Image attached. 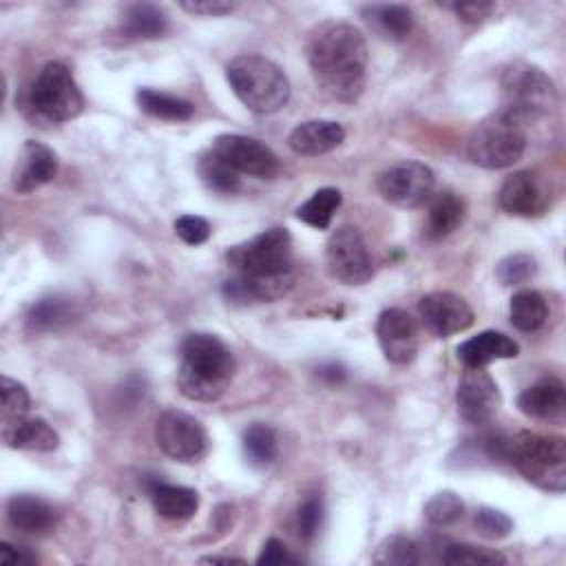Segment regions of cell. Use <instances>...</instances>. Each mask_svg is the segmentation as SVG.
Wrapping results in <instances>:
<instances>
[{
	"mask_svg": "<svg viewBox=\"0 0 566 566\" xmlns=\"http://www.w3.org/2000/svg\"><path fill=\"white\" fill-rule=\"evenodd\" d=\"M228 263L237 270L223 283L228 301H276L294 285L292 237L285 228H270L250 241L228 250Z\"/></svg>",
	"mask_w": 566,
	"mask_h": 566,
	"instance_id": "1",
	"label": "cell"
},
{
	"mask_svg": "<svg viewBox=\"0 0 566 566\" xmlns=\"http://www.w3.org/2000/svg\"><path fill=\"white\" fill-rule=\"evenodd\" d=\"M307 62L321 91L338 102H354L365 88L367 42L347 22H321L307 40Z\"/></svg>",
	"mask_w": 566,
	"mask_h": 566,
	"instance_id": "2",
	"label": "cell"
},
{
	"mask_svg": "<svg viewBox=\"0 0 566 566\" xmlns=\"http://www.w3.org/2000/svg\"><path fill=\"white\" fill-rule=\"evenodd\" d=\"M234 356L219 336L197 332L181 340L177 385L186 398L199 402L221 398L234 376Z\"/></svg>",
	"mask_w": 566,
	"mask_h": 566,
	"instance_id": "3",
	"label": "cell"
},
{
	"mask_svg": "<svg viewBox=\"0 0 566 566\" xmlns=\"http://www.w3.org/2000/svg\"><path fill=\"white\" fill-rule=\"evenodd\" d=\"M226 77L241 104L259 115L276 113L290 102L287 75L263 55H237L226 66Z\"/></svg>",
	"mask_w": 566,
	"mask_h": 566,
	"instance_id": "4",
	"label": "cell"
},
{
	"mask_svg": "<svg viewBox=\"0 0 566 566\" xmlns=\"http://www.w3.org/2000/svg\"><path fill=\"white\" fill-rule=\"evenodd\" d=\"M502 458L539 489L562 493L566 486V442L559 436L520 431L504 438Z\"/></svg>",
	"mask_w": 566,
	"mask_h": 566,
	"instance_id": "5",
	"label": "cell"
},
{
	"mask_svg": "<svg viewBox=\"0 0 566 566\" xmlns=\"http://www.w3.org/2000/svg\"><path fill=\"white\" fill-rule=\"evenodd\" d=\"M526 150V130L506 111H495L478 122L467 142L469 159L480 168H509Z\"/></svg>",
	"mask_w": 566,
	"mask_h": 566,
	"instance_id": "6",
	"label": "cell"
},
{
	"mask_svg": "<svg viewBox=\"0 0 566 566\" xmlns=\"http://www.w3.org/2000/svg\"><path fill=\"white\" fill-rule=\"evenodd\" d=\"M502 111L513 115L526 126V122L539 119L557 106V91L553 80L535 64L511 62L500 77Z\"/></svg>",
	"mask_w": 566,
	"mask_h": 566,
	"instance_id": "7",
	"label": "cell"
},
{
	"mask_svg": "<svg viewBox=\"0 0 566 566\" xmlns=\"http://www.w3.org/2000/svg\"><path fill=\"white\" fill-rule=\"evenodd\" d=\"M29 99L31 106L51 122H69L84 108L82 91L62 62H49L38 71Z\"/></svg>",
	"mask_w": 566,
	"mask_h": 566,
	"instance_id": "8",
	"label": "cell"
},
{
	"mask_svg": "<svg viewBox=\"0 0 566 566\" xmlns=\"http://www.w3.org/2000/svg\"><path fill=\"white\" fill-rule=\"evenodd\" d=\"M325 265L327 272L345 285H360L371 279V256L358 228L340 226L329 234L325 243Z\"/></svg>",
	"mask_w": 566,
	"mask_h": 566,
	"instance_id": "9",
	"label": "cell"
},
{
	"mask_svg": "<svg viewBox=\"0 0 566 566\" xmlns=\"http://www.w3.org/2000/svg\"><path fill=\"white\" fill-rule=\"evenodd\" d=\"M157 447L177 462H199L208 453V433L203 424L186 411H164L155 422Z\"/></svg>",
	"mask_w": 566,
	"mask_h": 566,
	"instance_id": "10",
	"label": "cell"
},
{
	"mask_svg": "<svg viewBox=\"0 0 566 566\" xmlns=\"http://www.w3.org/2000/svg\"><path fill=\"white\" fill-rule=\"evenodd\" d=\"M436 188V175L427 164L400 161L378 177V192L385 201L400 208H418L429 201Z\"/></svg>",
	"mask_w": 566,
	"mask_h": 566,
	"instance_id": "11",
	"label": "cell"
},
{
	"mask_svg": "<svg viewBox=\"0 0 566 566\" xmlns=\"http://www.w3.org/2000/svg\"><path fill=\"white\" fill-rule=\"evenodd\" d=\"M210 150L226 161L239 175H252L259 179L274 177L279 170V157L263 142L248 135H219Z\"/></svg>",
	"mask_w": 566,
	"mask_h": 566,
	"instance_id": "12",
	"label": "cell"
},
{
	"mask_svg": "<svg viewBox=\"0 0 566 566\" xmlns=\"http://www.w3.org/2000/svg\"><path fill=\"white\" fill-rule=\"evenodd\" d=\"M376 336L385 358L394 365H409L418 354V325L407 310L389 307L380 312Z\"/></svg>",
	"mask_w": 566,
	"mask_h": 566,
	"instance_id": "13",
	"label": "cell"
},
{
	"mask_svg": "<svg viewBox=\"0 0 566 566\" xmlns=\"http://www.w3.org/2000/svg\"><path fill=\"white\" fill-rule=\"evenodd\" d=\"M418 314H420L424 327L440 338L453 336L473 325L471 305L453 292L424 294L418 303Z\"/></svg>",
	"mask_w": 566,
	"mask_h": 566,
	"instance_id": "14",
	"label": "cell"
},
{
	"mask_svg": "<svg viewBox=\"0 0 566 566\" xmlns=\"http://www.w3.org/2000/svg\"><path fill=\"white\" fill-rule=\"evenodd\" d=\"M460 416L471 424H484L500 407V391L495 380L482 369H467L455 389Z\"/></svg>",
	"mask_w": 566,
	"mask_h": 566,
	"instance_id": "15",
	"label": "cell"
},
{
	"mask_svg": "<svg viewBox=\"0 0 566 566\" xmlns=\"http://www.w3.org/2000/svg\"><path fill=\"white\" fill-rule=\"evenodd\" d=\"M497 201L502 210L513 217H539L551 203V192L546 184L531 170H517L504 179L500 186Z\"/></svg>",
	"mask_w": 566,
	"mask_h": 566,
	"instance_id": "16",
	"label": "cell"
},
{
	"mask_svg": "<svg viewBox=\"0 0 566 566\" xmlns=\"http://www.w3.org/2000/svg\"><path fill=\"white\" fill-rule=\"evenodd\" d=\"M57 172V157L55 153L40 144V142H33L29 139L22 150H20V157L13 166V190L27 195V192H33L38 190L40 186L49 184Z\"/></svg>",
	"mask_w": 566,
	"mask_h": 566,
	"instance_id": "17",
	"label": "cell"
},
{
	"mask_svg": "<svg viewBox=\"0 0 566 566\" xmlns=\"http://www.w3.org/2000/svg\"><path fill=\"white\" fill-rule=\"evenodd\" d=\"M2 440L22 451H53L60 444V436L46 420L27 413L2 418Z\"/></svg>",
	"mask_w": 566,
	"mask_h": 566,
	"instance_id": "18",
	"label": "cell"
},
{
	"mask_svg": "<svg viewBox=\"0 0 566 566\" xmlns=\"http://www.w3.org/2000/svg\"><path fill=\"white\" fill-rule=\"evenodd\" d=\"M520 354L517 343L495 329L480 332L458 345V358L467 369H482L493 360L515 358Z\"/></svg>",
	"mask_w": 566,
	"mask_h": 566,
	"instance_id": "19",
	"label": "cell"
},
{
	"mask_svg": "<svg viewBox=\"0 0 566 566\" xmlns=\"http://www.w3.org/2000/svg\"><path fill=\"white\" fill-rule=\"evenodd\" d=\"M345 139V128L334 119H310L298 124L290 137L287 146L296 155L305 157H318L334 148H338Z\"/></svg>",
	"mask_w": 566,
	"mask_h": 566,
	"instance_id": "20",
	"label": "cell"
},
{
	"mask_svg": "<svg viewBox=\"0 0 566 566\" xmlns=\"http://www.w3.org/2000/svg\"><path fill=\"white\" fill-rule=\"evenodd\" d=\"M517 407L533 420H557L566 409L564 382L555 376L537 380L517 396Z\"/></svg>",
	"mask_w": 566,
	"mask_h": 566,
	"instance_id": "21",
	"label": "cell"
},
{
	"mask_svg": "<svg viewBox=\"0 0 566 566\" xmlns=\"http://www.w3.org/2000/svg\"><path fill=\"white\" fill-rule=\"evenodd\" d=\"M7 520L11 522V526H15L22 533L42 535L55 526L57 513L46 500L22 493V495L9 497Z\"/></svg>",
	"mask_w": 566,
	"mask_h": 566,
	"instance_id": "22",
	"label": "cell"
},
{
	"mask_svg": "<svg viewBox=\"0 0 566 566\" xmlns=\"http://www.w3.org/2000/svg\"><path fill=\"white\" fill-rule=\"evenodd\" d=\"M148 497L153 502V509L172 522L190 520L199 509V493L188 486L179 484H166L161 480H153L148 484Z\"/></svg>",
	"mask_w": 566,
	"mask_h": 566,
	"instance_id": "23",
	"label": "cell"
},
{
	"mask_svg": "<svg viewBox=\"0 0 566 566\" xmlns=\"http://www.w3.org/2000/svg\"><path fill=\"white\" fill-rule=\"evenodd\" d=\"M462 219H464V201L451 190H440L429 197L424 234L431 241L444 239L453 230H458Z\"/></svg>",
	"mask_w": 566,
	"mask_h": 566,
	"instance_id": "24",
	"label": "cell"
},
{
	"mask_svg": "<svg viewBox=\"0 0 566 566\" xmlns=\"http://www.w3.org/2000/svg\"><path fill=\"white\" fill-rule=\"evenodd\" d=\"M73 316V303L64 296H44L40 301H35L24 318V325L29 332L33 334H42V332H53L62 325H66Z\"/></svg>",
	"mask_w": 566,
	"mask_h": 566,
	"instance_id": "25",
	"label": "cell"
},
{
	"mask_svg": "<svg viewBox=\"0 0 566 566\" xmlns=\"http://www.w3.org/2000/svg\"><path fill=\"white\" fill-rule=\"evenodd\" d=\"M122 31L128 38H161L168 31V15L155 4H130L122 15Z\"/></svg>",
	"mask_w": 566,
	"mask_h": 566,
	"instance_id": "26",
	"label": "cell"
},
{
	"mask_svg": "<svg viewBox=\"0 0 566 566\" xmlns=\"http://www.w3.org/2000/svg\"><path fill=\"white\" fill-rule=\"evenodd\" d=\"M137 104L146 115L166 119V122H184V119H190L195 113L192 102L177 97L172 93L155 91V88H139Z\"/></svg>",
	"mask_w": 566,
	"mask_h": 566,
	"instance_id": "27",
	"label": "cell"
},
{
	"mask_svg": "<svg viewBox=\"0 0 566 566\" xmlns=\"http://www.w3.org/2000/svg\"><path fill=\"white\" fill-rule=\"evenodd\" d=\"M509 314H511V323L520 332H535L546 323L548 305H546V298L537 290L524 287L513 294Z\"/></svg>",
	"mask_w": 566,
	"mask_h": 566,
	"instance_id": "28",
	"label": "cell"
},
{
	"mask_svg": "<svg viewBox=\"0 0 566 566\" xmlns=\"http://www.w3.org/2000/svg\"><path fill=\"white\" fill-rule=\"evenodd\" d=\"M367 20L387 38L405 40L411 33L413 15L405 4H371L365 9Z\"/></svg>",
	"mask_w": 566,
	"mask_h": 566,
	"instance_id": "29",
	"label": "cell"
},
{
	"mask_svg": "<svg viewBox=\"0 0 566 566\" xmlns=\"http://www.w3.org/2000/svg\"><path fill=\"white\" fill-rule=\"evenodd\" d=\"M340 201H343V197L336 188H321L305 203H301L296 208V219L316 230H325V228H329Z\"/></svg>",
	"mask_w": 566,
	"mask_h": 566,
	"instance_id": "30",
	"label": "cell"
},
{
	"mask_svg": "<svg viewBox=\"0 0 566 566\" xmlns=\"http://www.w3.org/2000/svg\"><path fill=\"white\" fill-rule=\"evenodd\" d=\"M243 453L250 464L265 467L276 460L279 440L270 424L254 422L243 431Z\"/></svg>",
	"mask_w": 566,
	"mask_h": 566,
	"instance_id": "31",
	"label": "cell"
},
{
	"mask_svg": "<svg viewBox=\"0 0 566 566\" xmlns=\"http://www.w3.org/2000/svg\"><path fill=\"white\" fill-rule=\"evenodd\" d=\"M420 562V551L413 539L405 535H389L374 553V564L382 566H413Z\"/></svg>",
	"mask_w": 566,
	"mask_h": 566,
	"instance_id": "32",
	"label": "cell"
},
{
	"mask_svg": "<svg viewBox=\"0 0 566 566\" xmlns=\"http://www.w3.org/2000/svg\"><path fill=\"white\" fill-rule=\"evenodd\" d=\"M199 175L203 184L217 192H234L239 190V172L232 170L226 161H221L212 150L201 155Z\"/></svg>",
	"mask_w": 566,
	"mask_h": 566,
	"instance_id": "33",
	"label": "cell"
},
{
	"mask_svg": "<svg viewBox=\"0 0 566 566\" xmlns=\"http://www.w3.org/2000/svg\"><path fill=\"white\" fill-rule=\"evenodd\" d=\"M442 562L451 566H493V564H506V557L493 548H482L473 544H449L442 551Z\"/></svg>",
	"mask_w": 566,
	"mask_h": 566,
	"instance_id": "34",
	"label": "cell"
},
{
	"mask_svg": "<svg viewBox=\"0 0 566 566\" xmlns=\"http://www.w3.org/2000/svg\"><path fill=\"white\" fill-rule=\"evenodd\" d=\"M464 515V504L453 491H440L424 504V520L431 526H451Z\"/></svg>",
	"mask_w": 566,
	"mask_h": 566,
	"instance_id": "35",
	"label": "cell"
},
{
	"mask_svg": "<svg viewBox=\"0 0 566 566\" xmlns=\"http://www.w3.org/2000/svg\"><path fill=\"white\" fill-rule=\"evenodd\" d=\"M535 272H537V261L524 252L504 256L495 268V276L502 285H522V283L531 281L535 276Z\"/></svg>",
	"mask_w": 566,
	"mask_h": 566,
	"instance_id": "36",
	"label": "cell"
},
{
	"mask_svg": "<svg viewBox=\"0 0 566 566\" xmlns=\"http://www.w3.org/2000/svg\"><path fill=\"white\" fill-rule=\"evenodd\" d=\"M473 524H475L478 533L486 539H502L513 528V522L506 513H502L497 509H489V506H482L475 511Z\"/></svg>",
	"mask_w": 566,
	"mask_h": 566,
	"instance_id": "37",
	"label": "cell"
},
{
	"mask_svg": "<svg viewBox=\"0 0 566 566\" xmlns=\"http://www.w3.org/2000/svg\"><path fill=\"white\" fill-rule=\"evenodd\" d=\"M31 396L27 387L9 376H2V418L22 416L29 411Z\"/></svg>",
	"mask_w": 566,
	"mask_h": 566,
	"instance_id": "38",
	"label": "cell"
},
{
	"mask_svg": "<svg viewBox=\"0 0 566 566\" xmlns=\"http://www.w3.org/2000/svg\"><path fill=\"white\" fill-rule=\"evenodd\" d=\"M323 522V502L321 497L312 495L307 497L301 506H298V515H296V524H298V535L305 542H312L321 528Z\"/></svg>",
	"mask_w": 566,
	"mask_h": 566,
	"instance_id": "39",
	"label": "cell"
},
{
	"mask_svg": "<svg viewBox=\"0 0 566 566\" xmlns=\"http://www.w3.org/2000/svg\"><path fill=\"white\" fill-rule=\"evenodd\" d=\"M175 234L190 245H201L210 237V223L203 217L184 214L175 221Z\"/></svg>",
	"mask_w": 566,
	"mask_h": 566,
	"instance_id": "40",
	"label": "cell"
},
{
	"mask_svg": "<svg viewBox=\"0 0 566 566\" xmlns=\"http://www.w3.org/2000/svg\"><path fill=\"white\" fill-rule=\"evenodd\" d=\"M292 562H294V557L290 555L287 546H285L281 539H276V537H270V539L263 544V548H261V553H259V557H256V564H268V566L292 564Z\"/></svg>",
	"mask_w": 566,
	"mask_h": 566,
	"instance_id": "41",
	"label": "cell"
},
{
	"mask_svg": "<svg viewBox=\"0 0 566 566\" xmlns=\"http://www.w3.org/2000/svg\"><path fill=\"white\" fill-rule=\"evenodd\" d=\"M179 7L192 15H226L234 11V4L223 0H195V2H181Z\"/></svg>",
	"mask_w": 566,
	"mask_h": 566,
	"instance_id": "42",
	"label": "cell"
},
{
	"mask_svg": "<svg viewBox=\"0 0 566 566\" xmlns=\"http://www.w3.org/2000/svg\"><path fill=\"white\" fill-rule=\"evenodd\" d=\"M444 7L455 11L464 22H482L495 9L493 2H460V4H444Z\"/></svg>",
	"mask_w": 566,
	"mask_h": 566,
	"instance_id": "43",
	"label": "cell"
},
{
	"mask_svg": "<svg viewBox=\"0 0 566 566\" xmlns=\"http://www.w3.org/2000/svg\"><path fill=\"white\" fill-rule=\"evenodd\" d=\"M0 562L2 564H33L35 557L24 548H15L11 544H0Z\"/></svg>",
	"mask_w": 566,
	"mask_h": 566,
	"instance_id": "44",
	"label": "cell"
},
{
	"mask_svg": "<svg viewBox=\"0 0 566 566\" xmlns=\"http://www.w3.org/2000/svg\"><path fill=\"white\" fill-rule=\"evenodd\" d=\"M321 376H323V378H329L332 382H338V380L345 376V371H343L338 365H329V367H323V369H321Z\"/></svg>",
	"mask_w": 566,
	"mask_h": 566,
	"instance_id": "45",
	"label": "cell"
},
{
	"mask_svg": "<svg viewBox=\"0 0 566 566\" xmlns=\"http://www.w3.org/2000/svg\"><path fill=\"white\" fill-rule=\"evenodd\" d=\"M201 562H210V564H232V562H241L237 557H221V555H210V557H201Z\"/></svg>",
	"mask_w": 566,
	"mask_h": 566,
	"instance_id": "46",
	"label": "cell"
}]
</instances>
